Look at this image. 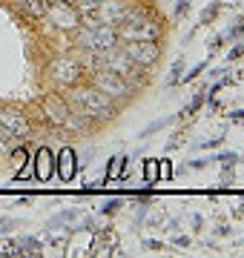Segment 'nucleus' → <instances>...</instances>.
<instances>
[{
  "label": "nucleus",
  "mask_w": 244,
  "mask_h": 258,
  "mask_svg": "<svg viewBox=\"0 0 244 258\" xmlns=\"http://www.w3.org/2000/svg\"><path fill=\"white\" fill-rule=\"evenodd\" d=\"M118 166H121V158H109V161H106V172H103V184H106V181H112V178H118Z\"/></svg>",
  "instance_id": "nucleus-22"
},
{
  "label": "nucleus",
  "mask_w": 244,
  "mask_h": 258,
  "mask_svg": "<svg viewBox=\"0 0 244 258\" xmlns=\"http://www.w3.org/2000/svg\"><path fill=\"white\" fill-rule=\"evenodd\" d=\"M92 126V120L86 118L84 112H78L75 106H72V112L66 115V120H64V126L60 129H66V132H72V135H84L86 129Z\"/></svg>",
  "instance_id": "nucleus-13"
},
{
  "label": "nucleus",
  "mask_w": 244,
  "mask_h": 258,
  "mask_svg": "<svg viewBox=\"0 0 244 258\" xmlns=\"http://www.w3.org/2000/svg\"><path fill=\"white\" fill-rule=\"evenodd\" d=\"M158 178H164V181H167V178H172V166H169L167 158H164V161H158Z\"/></svg>",
  "instance_id": "nucleus-30"
},
{
  "label": "nucleus",
  "mask_w": 244,
  "mask_h": 258,
  "mask_svg": "<svg viewBox=\"0 0 244 258\" xmlns=\"http://www.w3.org/2000/svg\"><path fill=\"white\" fill-rule=\"evenodd\" d=\"M221 6H224V3L213 0V3L201 12V26H213V23H216V18H218V12H221Z\"/></svg>",
  "instance_id": "nucleus-16"
},
{
  "label": "nucleus",
  "mask_w": 244,
  "mask_h": 258,
  "mask_svg": "<svg viewBox=\"0 0 244 258\" xmlns=\"http://www.w3.org/2000/svg\"><path fill=\"white\" fill-rule=\"evenodd\" d=\"M204 103H207V92H204V89H198V92H196V98L190 101V106H187L184 112H181V115H196V112L201 109V106H204Z\"/></svg>",
  "instance_id": "nucleus-20"
},
{
  "label": "nucleus",
  "mask_w": 244,
  "mask_h": 258,
  "mask_svg": "<svg viewBox=\"0 0 244 258\" xmlns=\"http://www.w3.org/2000/svg\"><path fill=\"white\" fill-rule=\"evenodd\" d=\"M18 9L32 20H43L46 18V9H49V0H15Z\"/></svg>",
  "instance_id": "nucleus-14"
},
{
  "label": "nucleus",
  "mask_w": 244,
  "mask_h": 258,
  "mask_svg": "<svg viewBox=\"0 0 244 258\" xmlns=\"http://www.w3.org/2000/svg\"><path fill=\"white\" fill-rule=\"evenodd\" d=\"M230 118H233V120H244V109H238V112H230Z\"/></svg>",
  "instance_id": "nucleus-39"
},
{
  "label": "nucleus",
  "mask_w": 244,
  "mask_h": 258,
  "mask_svg": "<svg viewBox=\"0 0 244 258\" xmlns=\"http://www.w3.org/2000/svg\"><path fill=\"white\" fill-rule=\"evenodd\" d=\"M216 235H221V238H224V235H230V224H218V227H216Z\"/></svg>",
  "instance_id": "nucleus-37"
},
{
  "label": "nucleus",
  "mask_w": 244,
  "mask_h": 258,
  "mask_svg": "<svg viewBox=\"0 0 244 258\" xmlns=\"http://www.w3.org/2000/svg\"><path fill=\"white\" fill-rule=\"evenodd\" d=\"M161 247H164V244H161L158 238H147L144 241V249H161Z\"/></svg>",
  "instance_id": "nucleus-35"
},
{
  "label": "nucleus",
  "mask_w": 244,
  "mask_h": 258,
  "mask_svg": "<svg viewBox=\"0 0 244 258\" xmlns=\"http://www.w3.org/2000/svg\"><path fill=\"white\" fill-rule=\"evenodd\" d=\"M12 138H15V135H12L9 129H6V126H0V144H9Z\"/></svg>",
  "instance_id": "nucleus-36"
},
{
  "label": "nucleus",
  "mask_w": 244,
  "mask_h": 258,
  "mask_svg": "<svg viewBox=\"0 0 244 258\" xmlns=\"http://www.w3.org/2000/svg\"><path fill=\"white\" fill-rule=\"evenodd\" d=\"M121 49H124V55L130 57L138 69H144V72L152 69V66L161 60V55H164L161 40H127Z\"/></svg>",
  "instance_id": "nucleus-6"
},
{
  "label": "nucleus",
  "mask_w": 244,
  "mask_h": 258,
  "mask_svg": "<svg viewBox=\"0 0 244 258\" xmlns=\"http://www.w3.org/2000/svg\"><path fill=\"white\" fill-rule=\"evenodd\" d=\"M221 46H224V35L213 37V43H210V55H218V52H221Z\"/></svg>",
  "instance_id": "nucleus-31"
},
{
  "label": "nucleus",
  "mask_w": 244,
  "mask_h": 258,
  "mask_svg": "<svg viewBox=\"0 0 244 258\" xmlns=\"http://www.w3.org/2000/svg\"><path fill=\"white\" fill-rule=\"evenodd\" d=\"M75 169H78L75 149H72V147L57 149V155H55V172H57V178H60L64 184H69V181L75 178Z\"/></svg>",
  "instance_id": "nucleus-11"
},
{
  "label": "nucleus",
  "mask_w": 244,
  "mask_h": 258,
  "mask_svg": "<svg viewBox=\"0 0 244 258\" xmlns=\"http://www.w3.org/2000/svg\"><path fill=\"white\" fill-rule=\"evenodd\" d=\"M18 247H20V255H38L40 249H43V241L35 238V235H26V238L18 241Z\"/></svg>",
  "instance_id": "nucleus-15"
},
{
  "label": "nucleus",
  "mask_w": 244,
  "mask_h": 258,
  "mask_svg": "<svg viewBox=\"0 0 244 258\" xmlns=\"http://www.w3.org/2000/svg\"><path fill=\"white\" fill-rule=\"evenodd\" d=\"M32 166H35V178L38 181H49V178L55 175V152L49 147H40L32 155Z\"/></svg>",
  "instance_id": "nucleus-12"
},
{
  "label": "nucleus",
  "mask_w": 244,
  "mask_h": 258,
  "mask_svg": "<svg viewBox=\"0 0 244 258\" xmlns=\"http://www.w3.org/2000/svg\"><path fill=\"white\" fill-rule=\"evenodd\" d=\"M190 12H193V0H175V9H172V20L181 23V20L187 18Z\"/></svg>",
  "instance_id": "nucleus-18"
},
{
  "label": "nucleus",
  "mask_w": 244,
  "mask_h": 258,
  "mask_svg": "<svg viewBox=\"0 0 244 258\" xmlns=\"http://www.w3.org/2000/svg\"><path fill=\"white\" fill-rule=\"evenodd\" d=\"M201 224H204V221H201V215H198V212H196V215H193V230H201Z\"/></svg>",
  "instance_id": "nucleus-38"
},
{
  "label": "nucleus",
  "mask_w": 244,
  "mask_h": 258,
  "mask_svg": "<svg viewBox=\"0 0 244 258\" xmlns=\"http://www.w3.org/2000/svg\"><path fill=\"white\" fill-rule=\"evenodd\" d=\"M0 126H6L15 138H29L32 135V120L20 106H0Z\"/></svg>",
  "instance_id": "nucleus-9"
},
{
  "label": "nucleus",
  "mask_w": 244,
  "mask_h": 258,
  "mask_svg": "<svg viewBox=\"0 0 244 258\" xmlns=\"http://www.w3.org/2000/svg\"><path fill=\"white\" fill-rule=\"evenodd\" d=\"M75 40L78 46L89 52V55H103V52H109L121 43V37H118V29L112 23H101V20H92V23H81L75 29Z\"/></svg>",
  "instance_id": "nucleus-2"
},
{
  "label": "nucleus",
  "mask_w": 244,
  "mask_h": 258,
  "mask_svg": "<svg viewBox=\"0 0 244 258\" xmlns=\"http://www.w3.org/2000/svg\"><path fill=\"white\" fill-rule=\"evenodd\" d=\"M46 78L52 81L55 89H69L84 81V66L75 55H57L46 63Z\"/></svg>",
  "instance_id": "nucleus-5"
},
{
  "label": "nucleus",
  "mask_w": 244,
  "mask_h": 258,
  "mask_svg": "<svg viewBox=\"0 0 244 258\" xmlns=\"http://www.w3.org/2000/svg\"><path fill=\"white\" fill-rule=\"evenodd\" d=\"M40 112H43V118H46L52 126H64V120H66V115L72 112V106H69V101H66L64 95L49 92V95H43V101H40Z\"/></svg>",
  "instance_id": "nucleus-10"
},
{
  "label": "nucleus",
  "mask_w": 244,
  "mask_h": 258,
  "mask_svg": "<svg viewBox=\"0 0 244 258\" xmlns=\"http://www.w3.org/2000/svg\"><path fill=\"white\" fill-rule=\"evenodd\" d=\"M241 35H244V18H235V23H233L230 29H227L224 40H238Z\"/></svg>",
  "instance_id": "nucleus-23"
},
{
  "label": "nucleus",
  "mask_w": 244,
  "mask_h": 258,
  "mask_svg": "<svg viewBox=\"0 0 244 258\" xmlns=\"http://www.w3.org/2000/svg\"><path fill=\"white\" fill-rule=\"evenodd\" d=\"M172 244H175V247H190V244H193V238H190V235H175V238H172Z\"/></svg>",
  "instance_id": "nucleus-34"
},
{
  "label": "nucleus",
  "mask_w": 244,
  "mask_h": 258,
  "mask_svg": "<svg viewBox=\"0 0 244 258\" xmlns=\"http://www.w3.org/2000/svg\"><path fill=\"white\" fill-rule=\"evenodd\" d=\"M124 207V198H109V201L101 204V215H106V218H112V215H118Z\"/></svg>",
  "instance_id": "nucleus-19"
},
{
  "label": "nucleus",
  "mask_w": 244,
  "mask_h": 258,
  "mask_svg": "<svg viewBox=\"0 0 244 258\" xmlns=\"http://www.w3.org/2000/svg\"><path fill=\"white\" fill-rule=\"evenodd\" d=\"M0 255H20L18 241H6V244H0Z\"/></svg>",
  "instance_id": "nucleus-29"
},
{
  "label": "nucleus",
  "mask_w": 244,
  "mask_h": 258,
  "mask_svg": "<svg viewBox=\"0 0 244 258\" xmlns=\"http://www.w3.org/2000/svg\"><path fill=\"white\" fill-rule=\"evenodd\" d=\"M169 120H172V118H164V120H152L150 126H147V129H144V132H141V138H147V135H152V132H158V129H164V126H167V123H169Z\"/></svg>",
  "instance_id": "nucleus-28"
},
{
  "label": "nucleus",
  "mask_w": 244,
  "mask_h": 258,
  "mask_svg": "<svg viewBox=\"0 0 244 258\" xmlns=\"http://www.w3.org/2000/svg\"><path fill=\"white\" fill-rule=\"evenodd\" d=\"M69 3H75V6H78L81 18H92L95 20V9H98V3H101V0H69Z\"/></svg>",
  "instance_id": "nucleus-17"
},
{
  "label": "nucleus",
  "mask_w": 244,
  "mask_h": 258,
  "mask_svg": "<svg viewBox=\"0 0 244 258\" xmlns=\"http://www.w3.org/2000/svg\"><path fill=\"white\" fill-rule=\"evenodd\" d=\"M95 66H103V69H112V72H118L121 78H127V81H130L135 89H141L144 83H147V78H144V69H138V66L132 63L130 57L124 55L121 46L109 49V52H103V55H95L92 69H95Z\"/></svg>",
  "instance_id": "nucleus-4"
},
{
  "label": "nucleus",
  "mask_w": 244,
  "mask_h": 258,
  "mask_svg": "<svg viewBox=\"0 0 244 258\" xmlns=\"http://www.w3.org/2000/svg\"><path fill=\"white\" fill-rule=\"evenodd\" d=\"M66 101L69 106H75L78 112H84L89 120L95 123H112L118 118V106H115L112 98H106L103 92H98L92 83H75V86H69L66 89Z\"/></svg>",
  "instance_id": "nucleus-1"
},
{
  "label": "nucleus",
  "mask_w": 244,
  "mask_h": 258,
  "mask_svg": "<svg viewBox=\"0 0 244 258\" xmlns=\"http://www.w3.org/2000/svg\"><path fill=\"white\" fill-rule=\"evenodd\" d=\"M181 72H184V60H175V63H172V69H169V86H175V83L181 81Z\"/></svg>",
  "instance_id": "nucleus-26"
},
{
  "label": "nucleus",
  "mask_w": 244,
  "mask_h": 258,
  "mask_svg": "<svg viewBox=\"0 0 244 258\" xmlns=\"http://www.w3.org/2000/svg\"><path fill=\"white\" fill-rule=\"evenodd\" d=\"M115 29H118V37L124 43L127 40H161V32H164V26H161V20L155 15L135 20V23H118Z\"/></svg>",
  "instance_id": "nucleus-8"
},
{
  "label": "nucleus",
  "mask_w": 244,
  "mask_h": 258,
  "mask_svg": "<svg viewBox=\"0 0 244 258\" xmlns=\"http://www.w3.org/2000/svg\"><path fill=\"white\" fill-rule=\"evenodd\" d=\"M244 57V40H235L233 49L227 52V63H233V60H241Z\"/></svg>",
  "instance_id": "nucleus-25"
},
{
  "label": "nucleus",
  "mask_w": 244,
  "mask_h": 258,
  "mask_svg": "<svg viewBox=\"0 0 244 258\" xmlns=\"http://www.w3.org/2000/svg\"><path fill=\"white\" fill-rule=\"evenodd\" d=\"M144 178H147L150 184L158 178V161H152V158H150V161H144Z\"/></svg>",
  "instance_id": "nucleus-24"
},
{
  "label": "nucleus",
  "mask_w": 244,
  "mask_h": 258,
  "mask_svg": "<svg viewBox=\"0 0 244 258\" xmlns=\"http://www.w3.org/2000/svg\"><path fill=\"white\" fill-rule=\"evenodd\" d=\"M89 83H92L98 92H103L106 98H112V101H132L135 98V86H132L127 78H121L118 72H112V69H103V66H95L92 69V78H89Z\"/></svg>",
  "instance_id": "nucleus-3"
},
{
  "label": "nucleus",
  "mask_w": 244,
  "mask_h": 258,
  "mask_svg": "<svg viewBox=\"0 0 244 258\" xmlns=\"http://www.w3.org/2000/svg\"><path fill=\"white\" fill-rule=\"evenodd\" d=\"M204 69H207V63H198V66H193V69H190L187 75H181V81H178V83H190V81H196L198 75L204 72Z\"/></svg>",
  "instance_id": "nucleus-27"
},
{
  "label": "nucleus",
  "mask_w": 244,
  "mask_h": 258,
  "mask_svg": "<svg viewBox=\"0 0 244 258\" xmlns=\"http://www.w3.org/2000/svg\"><path fill=\"white\" fill-rule=\"evenodd\" d=\"M43 20H49V26H55L57 32H75V29L84 23L78 6L75 3H69V0H52Z\"/></svg>",
  "instance_id": "nucleus-7"
},
{
  "label": "nucleus",
  "mask_w": 244,
  "mask_h": 258,
  "mask_svg": "<svg viewBox=\"0 0 244 258\" xmlns=\"http://www.w3.org/2000/svg\"><path fill=\"white\" fill-rule=\"evenodd\" d=\"M238 158H241L238 152H218V155H213V164L218 161L221 166H235L238 164Z\"/></svg>",
  "instance_id": "nucleus-21"
},
{
  "label": "nucleus",
  "mask_w": 244,
  "mask_h": 258,
  "mask_svg": "<svg viewBox=\"0 0 244 258\" xmlns=\"http://www.w3.org/2000/svg\"><path fill=\"white\" fill-rule=\"evenodd\" d=\"M207 164H213V155H210V158H196V161H190V169H204Z\"/></svg>",
  "instance_id": "nucleus-33"
},
{
  "label": "nucleus",
  "mask_w": 244,
  "mask_h": 258,
  "mask_svg": "<svg viewBox=\"0 0 244 258\" xmlns=\"http://www.w3.org/2000/svg\"><path fill=\"white\" fill-rule=\"evenodd\" d=\"M221 141H224V135H216V138L204 141V144H201V149H218V147H221Z\"/></svg>",
  "instance_id": "nucleus-32"
}]
</instances>
